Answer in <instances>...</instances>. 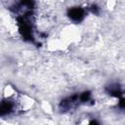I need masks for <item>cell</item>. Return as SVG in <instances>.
I'll list each match as a JSON object with an SVG mask.
<instances>
[{"label":"cell","instance_id":"cell-1","mask_svg":"<svg viewBox=\"0 0 125 125\" xmlns=\"http://www.w3.org/2000/svg\"><path fill=\"white\" fill-rule=\"evenodd\" d=\"M67 16L71 21L75 22H80L85 17V12L80 7H73V8L68 9Z\"/></svg>","mask_w":125,"mask_h":125},{"label":"cell","instance_id":"cell-2","mask_svg":"<svg viewBox=\"0 0 125 125\" xmlns=\"http://www.w3.org/2000/svg\"><path fill=\"white\" fill-rule=\"evenodd\" d=\"M108 94L110 95V96H113V97H120L121 95H122V92L120 91V89L118 88V87H110L109 89H108Z\"/></svg>","mask_w":125,"mask_h":125},{"label":"cell","instance_id":"cell-3","mask_svg":"<svg viewBox=\"0 0 125 125\" xmlns=\"http://www.w3.org/2000/svg\"><path fill=\"white\" fill-rule=\"evenodd\" d=\"M91 11H92L93 14L98 15L99 12H100V9H99V7H98L97 5H92V6H91Z\"/></svg>","mask_w":125,"mask_h":125},{"label":"cell","instance_id":"cell-4","mask_svg":"<svg viewBox=\"0 0 125 125\" xmlns=\"http://www.w3.org/2000/svg\"><path fill=\"white\" fill-rule=\"evenodd\" d=\"M118 105H119V107H121V108H125V98H120V99H119Z\"/></svg>","mask_w":125,"mask_h":125}]
</instances>
